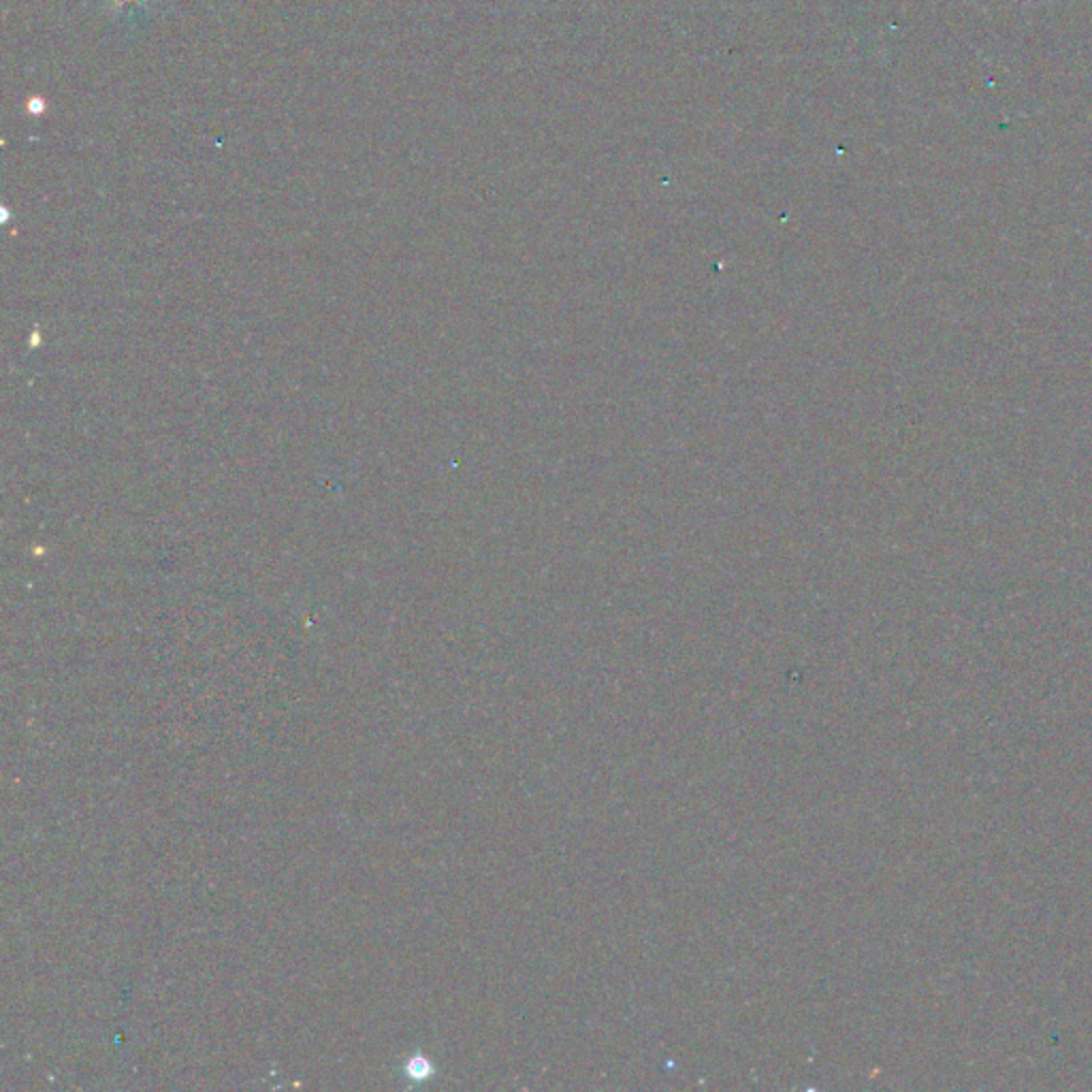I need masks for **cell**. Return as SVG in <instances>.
<instances>
[{
  "label": "cell",
  "instance_id": "1",
  "mask_svg": "<svg viewBox=\"0 0 1092 1092\" xmlns=\"http://www.w3.org/2000/svg\"><path fill=\"white\" fill-rule=\"evenodd\" d=\"M152 3L154 0H109V9L120 22L135 24L152 7Z\"/></svg>",
  "mask_w": 1092,
  "mask_h": 1092
}]
</instances>
